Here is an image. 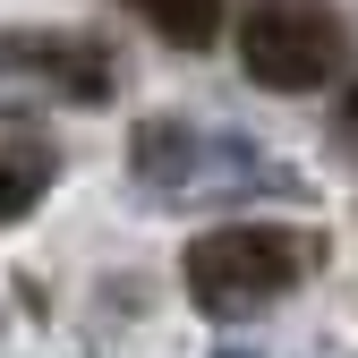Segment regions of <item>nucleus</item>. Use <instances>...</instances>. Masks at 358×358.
<instances>
[{
    "instance_id": "1",
    "label": "nucleus",
    "mask_w": 358,
    "mask_h": 358,
    "mask_svg": "<svg viewBox=\"0 0 358 358\" xmlns=\"http://www.w3.org/2000/svg\"><path fill=\"white\" fill-rule=\"evenodd\" d=\"M324 239L290 231V222H222L188 248V299L205 316H256V307L290 299L307 273H316Z\"/></svg>"
},
{
    "instance_id": "2",
    "label": "nucleus",
    "mask_w": 358,
    "mask_h": 358,
    "mask_svg": "<svg viewBox=\"0 0 358 358\" xmlns=\"http://www.w3.org/2000/svg\"><path fill=\"white\" fill-rule=\"evenodd\" d=\"M239 69L264 85V94H316V85L341 69V9L333 0H248Z\"/></svg>"
},
{
    "instance_id": "3",
    "label": "nucleus",
    "mask_w": 358,
    "mask_h": 358,
    "mask_svg": "<svg viewBox=\"0 0 358 358\" xmlns=\"http://www.w3.org/2000/svg\"><path fill=\"white\" fill-rule=\"evenodd\" d=\"M0 69L43 77V85H60L77 103L111 94V60H103V43H85V34H0Z\"/></svg>"
},
{
    "instance_id": "4",
    "label": "nucleus",
    "mask_w": 358,
    "mask_h": 358,
    "mask_svg": "<svg viewBox=\"0 0 358 358\" xmlns=\"http://www.w3.org/2000/svg\"><path fill=\"white\" fill-rule=\"evenodd\" d=\"M60 179V137L34 111H0V222H26Z\"/></svg>"
},
{
    "instance_id": "5",
    "label": "nucleus",
    "mask_w": 358,
    "mask_h": 358,
    "mask_svg": "<svg viewBox=\"0 0 358 358\" xmlns=\"http://www.w3.org/2000/svg\"><path fill=\"white\" fill-rule=\"evenodd\" d=\"M154 34H171L179 52H205L213 43V26H222V0H128Z\"/></svg>"
},
{
    "instance_id": "6",
    "label": "nucleus",
    "mask_w": 358,
    "mask_h": 358,
    "mask_svg": "<svg viewBox=\"0 0 358 358\" xmlns=\"http://www.w3.org/2000/svg\"><path fill=\"white\" fill-rule=\"evenodd\" d=\"M341 128H350V145H358V94H350V111H341Z\"/></svg>"
}]
</instances>
